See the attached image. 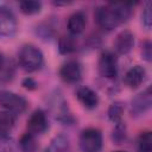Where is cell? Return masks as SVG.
Masks as SVG:
<instances>
[{
	"mask_svg": "<svg viewBox=\"0 0 152 152\" xmlns=\"http://www.w3.org/2000/svg\"><path fill=\"white\" fill-rule=\"evenodd\" d=\"M134 46V34L129 30H122L114 40V49L119 55H127Z\"/></svg>",
	"mask_w": 152,
	"mask_h": 152,
	"instance_id": "obj_11",
	"label": "cell"
},
{
	"mask_svg": "<svg viewBox=\"0 0 152 152\" xmlns=\"http://www.w3.org/2000/svg\"><path fill=\"white\" fill-rule=\"evenodd\" d=\"M87 25V15L82 11H76L74 12L69 18H68V31L70 36L76 37L81 34Z\"/></svg>",
	"mask_w": 152,
	"mask_h": 152,
	"instance_id": "obj_13",
	"label": "cell"
},
{
	"mask_svg": "<svg viewBox=\"0 0 152 152\" xmlns=\"http://www.w3.org/2000/svg\"><path fill=\"white\" fill-rule=\"evenodd\" d=\"M132 14L131 4H107L96 7L94 17L100 27L104 30L116 28L122 23L127 21Z\"/></svg>",
	"mask_w": 152,
	"mask_h": 152,
	"instance_id": "obj_1",
	"label": "cell"
},
{
	"mask_svg": "<svg viewBox=\"0 0 152 152\" xmlns=\"http://www.w3.org/2000/svg\"><path fill=\"white\" fill-rule=\"evenodd\" d=\"M141 57L146 62H151L152 59V44L148 39L144 40L141 44Z\"/></svg>",
	"mask_w": 152,
	"mask_h": 152,
	"instance_id": "obj_24",
	"label": "cell"
},
{
	"mask_svg": "<svg viewBox=\"0 0 152 152\" xmlns=\"http://www.w3.org/2000/svg\"><path fill=\"white\" fill-rule=\"evenodd\" d=\"M99 74L104 78H115L118 75V56L112 51H103L97 63Z\"/></svg>",
	"mask_w": 152,
	"mask_h": 152,
	"instance_id": "obj_6",
	"label": "cell"
},
{
	"mask_svg": "<svg viewBox=\"0 0 152 152\" xmlns=\"http://www.w3.org/2000/svg\"><path fill=\"white\" fill-rule=\"evenodd\" d=\"M146 78V70L141 65H134L127 70L124 77L125 84L131 89H137Z\"/></svg>",
	"mask_w": 152,
	"mask_h": 152,
	"instance_id": "obj_12",
	"label": "cell"
},
{
	"mask_svg": "<svg viewBox=\"0 0 152 152\" xmlns=\"http://www.w3.org/2000/svg\"><path fill=\"white\" fill-rule=\"evenodd\" d=\"M59 76L66 83H77L82 76L80 63L74 59L65 62L59 69Z\"/></svg>",
	"mask_w": 152,
	"mask_h": 152,
	"instance_id": "obj_10",
	"label": "cell"
},
{
	"mask_svg": "<svg viewBox=\"0 0 152 152\" xmlns=\"http://www.w3.org/2000/svg\"><path fill=\"white\" fill-rule=\"evenodd\" d=\"M139 152H152V133L150 131L141 132L138 138Z\"/></svg>",
	"mask_w": 152,
	"mask_h": 152,
	"instance_id": "obj_22",
	"label": "cell"
},
{
	"mask_svg": "<svg viewBox=\"0 0 152 152\" xmlns=\"http://www.w3.org/2000/svg\"><path fill=\"white\" fill-rule=\"evenodd\" d=\"M76 96H77L78 101L88 109H94L99 104V95L90 87L83 86V87L78 88Z\"/></svg>",
	"mask_w": 152,
	"mask_h": 152,
	"instance_id": "obj_14",
	"label": "cell"
},
{
	"mask_svg": "<svg viewBox=\"0 0 152 152\" xmlns=\"http://www.w3.org/2000/svg\"><path fill=\"white\" fill-rule=\"evenodd\" d=\"M15 122V115L7 110L0 112V138L7 139L10 132L14 127Z\"/></svg>",
	"mask_w": 152,
	"mask_h": 152,
	"instance_id": "obj_15",
	"label": "cell"
},
{
	"mask_svg": "<svg viewBox=\"0 0 152 152\" xmlns=\"http://www.w3.org/2000/svg\"><path fill=\"white\" fill-rule=\"evenodd\" d=\"M78 146L81 152H101L103 147L101 131L94 127L83 129L80 134Z\"/></svg>",
	"mask_w": 152,
	"mask_h": 152,
	"instance_id": "obj_3",
	"label": "cell"
},
{
	"mask_svg": "<svg viewBox=\"0 0 152 152\" xmlns=\"http://www.w3.org/2000/svg\"><path fill=\"white\" fill-rule=\"evenodd\" d=\"M37 33L44 39H50L52 37V30L46 25H39L37 27Z\"/></svg>",
	"mask_w": 152,
	"mask_h": 152,
	"instance_id": "obj_25",
	"label": "cell"
},
{
	"mask_svg": "<svg viewBox=\"0 0 152 152\" xmlns=\"http://www.w3.org/2000/svg\"><path fill=\"white\" fill-rule=\"evenodd\" d=\"M17 32V20L11 8L0 2V37L11 38Z\"/></svg>",
	"mask_w": 152,
	"mask_h": 152,
	"instance_id": "obj_7",
	"label": "cell"
},
{
	"mask_svg": "<svg viewBox=\"0 0 152 152\" xmlns=\"http://www.w3.org/2000/svg\"><path fill=\"white\" fill-rule=\"evenodd\" d=\"M0 106L5 108V110L11 112L12 114L19 115L26 110L27 100L17 93L2 90L0 91Z\"/></svg>",
	"mask_w": 152,
	"mask_h": 152,
	"instance_id": "obj_4",
	"label": "cell"
},
{
	"mask_svg": "<svg viewBox=\"0 0 152 152\" xmlns=\"http://www.w3.org/2000/svg\"><path fill=\"white\" fill-rule=\"evenodd\" d=\"M112 141L115 145H122L126 140H127V127L125 125V122L120 121L116 122L113 131H112Z\"/></svg>",
	"mask_w": 152,
	"mask_h": 152,
	"instance_id": "obj_17",
	"label": "cell"
},
{
	"mask_svg": "<svg viewBox=\"0 0 152 152\" xmlns=\"http://www.w3.org/2000/svg\"><path fill=\"white\" fill-rule=\"evenodd\" d=\"M20 11L26 15H33L40 12L42 10V2L40 1H33V0H25L19 2Z\"/></svg>",
	"mask_w": 152,
	"mask_h": 152,
	"instance_id": "obj_21",
	"label": "cell"
},
{
	"mask_svg": "<svg viewBox=\"0 0 152 152\" xmlns=\"http://www.w3.org/2000/svg\"><path fill=\"white\" fill-rule=\"evenodd\" d=\"M5 66V56L2 52H0V70Z\"/></svg>",
	"mask_w": 152,
	"mask_h": 152,
	"instance_id": "obj_27",
	"label": "cell"
},
{
	"mask_svg": "<svg viewBox=\"0 0 152 152\" xmlns=\"http://www.w3.org/2000/svg\"><path fill=\"white\" fill-rule=\"evenodd\" d=\"M18 62L25 71L32 72L42 68L44 56L40 49H38L36 45L24 44L18 51Z\"/></svg>",
	"mask_w": 152,
	"mask_h": 152,
	"instance_id": "obj_2",
	"label": "cell"
},
{
	"mask_svg": "<svg viewBox=\"0 0 152 152\" xmlns=\"http://www.w3.org/2000/svg\"><path fill=\"white\" fill-rule=\"evenodd\" d=\"M124 110H125V103L121 101H114L108 108V112H107L108 119L114 124L120 122L122 119Z\"/></svg>",
	"mask_w": 152,
	"mask_h": 152,
	"instance_id": "obj_18",
	"label": "cell"
},
{
	"mask_svg": "<svg viewBox=\"0 0 152 152\" xmlns=\"http://www.w3.org/2000/svg\"><path fill=\"white\" fill-rule=\"evenodd\" d=\"M44 152H70L69 138L64 134H58L53 137Z\"/></svg>",
	"mask_w": 152,
	"mask_h": 152,
	"instance_id": "obj_16",
	"label": "cell"
},
{
	"mask_svg": "<svg viewBox=\"0 0 152 152\" xmlns=\"http://www.w3.org/2000/svg\"><path fill=\"white\" fill-rule=\"evenodd\" d=\"M58 50L62 55H69L76 50V40L72 36H63L58 40Z\"/></svg>",
	"mask_w": 152,
	"mask_h": 152,
	"instance_id": "obj_19",
	"label": "cell"
},
{
	"mask_svg": "<svg viewBox=\"0 0 152 152\" xmlns=\"http://www.w3.org/2000/svg\"><path fill=\"white\" fill-rule=\"evenodd\" d=\"M152 106V93L151 88H146L144 91L135 95L131 101V114L132 116L144 115Z\"/></svg>",
	"mask_w": 152,
	"mask_h": 152,
	"instance_id": "obj_8",
	"label": "cell"
},
{
	"mask_svg": "<svg viewBox=\"0 0 152 152\" xmlns=\"http://www.w3.org/2000/svg\"><path fill=\"white\" fill-rule=\"evenodd\" d=\"M19 147L21 152H36L37 151V142L34 139V135L30 133H25L21 135L19 140Z\"/></svg>",
	"mask_w": 152,
	"mask_h": 152,
	"instance_id": "obj_20",
	"label": "cell"
},
{
	"mask_svg": "<svg viewBox=\"0 0 152 152\" xmlns=\"http://www.w3.org/2000/svg\"><path fill=\"white\" fill-rule=\"evenodd\" d=\"M113 152H126V151H121V150H118V151H113Z\"/></svg>",
	"mask_w": 152,
	"mask_h": 152,
	"instance_id": "obj_28",
	"label": "cell"
},
{
	"mask_svg": "<svg viewBox=\"0 0 152 152\" xmlns=\"http://www.w3.org/2000/svg\"><path fill=\"white\" fill-rule=\"evenodd\" d=\"M49 103L56 120H58L62 124H71L74 121V118L71 116V113L68 107V102L65 101L61 91L56 90L55 93H52Z\"/></svg>",
	"mask_w": 152,
	"mask_h": 152,
	"instance_id": "obj_5",
	"label": "cell"
},
{
	"mask_svg": "<svg viewBox=\"0 0 152 152\" xmlns=\"http://www.w3.org/2000/svg\"><path fill=\"white\" fill-rule=\"evenodd\" d=\"M21 86L25 89H27V90H34L38 84H37V82H36L34 78H32V77H25L21 81Z\"/></svg>",
	"mask_w": 152,
	"mask_h": 152,
	"instance_id": "obj_26",
	"label": "cell"
},
{
	"mask_svg": "<svg viewBox=\"0 0 152 152\" xmlns=\"http://www.w3.org/2000/svg\"><path fill=\"white\" fill-rule=\"evenodd\" d=\"M49 127L48 118L44 110L36 109L27 120V133L32 135L43 134Z\"/></svg>",
	"mask_w": 152,
	"mask_h": 152,
	"instance_id": "obj_9",
	"label": "cell"
},
{
	"mask_svg": "<svg viewBox=\"0 0 152 152\" xmlns=\"http://www.w3.org/2000/svg\"><path fill=\"white\" fill-rule=\"evenodd\" d=\"M151 10H152V4L148 1V2H146L145 7H144V11L141 13L142 25L147 30H150L151 28V25H152V13H151Z\"/></svg>",
	"mask_w": 152,
	"mask_h": 152,
	"instance_id": "obj_23",
	"label": "cell"
}]
</instances>
